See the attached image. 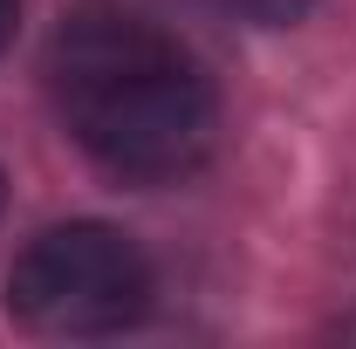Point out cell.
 Instances as JSON below:
<instances>
[{"mask_svg": "<svg viewBox=\"0 0 356 349\" xmlns=\"http://www.w3.org/2000/svg\"><path fill=\"white\" fill-rule=\"evenodd\" d=\"M48 89L69 137L103 172L172 185L220 144L213 76L185 48L124 7H83L48 42Z\"/></svg>", "mask_w": 356, "mask_h": 349, "instance_id": "1", "label": "cell"}, {"mask_svg": "<svg viewBox=\"0 0 356 349\" xmlns=\"http://www.w3.org/2000/svg\"><path fill=\"white\" fill-rule=\"evenodd\" d=\"M151 302V267L131 233L103 219L48 226L7 267V315L35 336H110Z\"/></svg>", "mask_w": 356, "mask_h": 349, "instance_id": "2", "label": "cell"}, {"mask_svg": "<svg viewBox=\"0 0 356 349\" xmlns=\"http://www.w3.org/2000/svg\"><path fill=\"white\" fill-rule=\"evenodd\" d=\"M247 14H261V21H295L302 14V0H240Z\"/></svg>", "mask_w": 356, "mask_h": 349, "instance_id": "3", "label": "cell"}, {"mask_svg": "<svg viewBox=\"0 0 356 349\" xmlns=\"http://www.w3.org/2000/svg\"><path fill=\"white\" fill-rule=\"evenodd\" d=\"M14 14H21V0H0V48H7V35H14Z\"/></svg>", "mask_w": 356, "mask_h": 349, "instance_id": "4", "label": "cell"}]
</instances>
